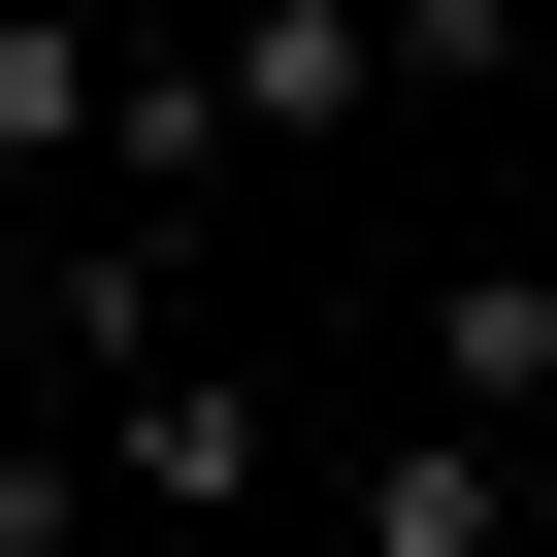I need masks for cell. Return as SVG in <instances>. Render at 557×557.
<instances>
[{"label":"cell","instance_id":"cell-1","mask_svg":"<svg viewBox=\"0 0 557 557\" xmlns=\"http://www.w3.org/2000/svg\"><path fill=\"white\" fill-rule=\"evenodd\" d=\"M99 524H164V557H197V524H262V361H230V329L99 394Z\"/></svg>","mask_w":557,"mask_h":557},{"label":"cell","instance_id":"cell-2","mask_svg":"<svg viewBox=\"0 0 557 557\" xmlns=\"http://www.w3.org/2000/svg\"><path fill=\"white\" fill-rule=\"evenodd\" d=\"M197 66L262 164H329V132H394V0H197Z\"/></svg>","mask_w":557,"mask_h":557},{"label":"cell","instance_id":"cell-3","mask_svg":"<svg viewBox=\"0 0 557 557\" xmlns=\"http://www.w3.org/2000/svg\"><path fill=\"white\" fill-rule=\"evenodd\" d=\"M361 557H557V459H524V426H426V394H394V426H361Z\"/></svg>","mask_w":557,"mask_h":557},{"label":"cell","instance_id":"cell-4","mask_svg":"<svg viewBox=\"0 0 557 557\" xmlns=\"http://www.w3.org/2000/svg\"><path fill=\"white\" fill-rule=\"evenodd\" d=\"M99 99H132V0H0V197L99 230Z\"/></svg>","mask_w":557,"mask_h":557},{"label":"cell","instance_id":"cell-5","mask_svg":"<svg viewBox=\"0 0 557 557\" xmlns=\"http://www.w3.org/2000/svg\"><path fill=\"white\" fill-rule=\"evenodd\" d=\"M426 426H524L557 459V262H426Z\"/></svg>","mask_w":557,"mask_h":557},{"label":"cell","instance_id":"cell-6","mask_svg":"<svg viewBox=\"0 0 557 557\" xmlns=\"http://www.w3.org/2000/svg\"><path fill=\"white\" fill-rule=\"evenodd\" d=\"M557 34H524V0H394V99H524Z\"/></svg>","mask_w":557,"mask_h":557},{"label":"cell","instance_id":"cell-7","mask_svg":"<svg viewBox=\"0 0 557 557\" xmlns=\"http://www.w3.org/2000/svg\"><path fill=\"white\" fill-rule=\"evenodd\" d=\"M524 34H557V0H524Z\"/></svg>","mask_w":557,"mask_h":557}]
</instances>
